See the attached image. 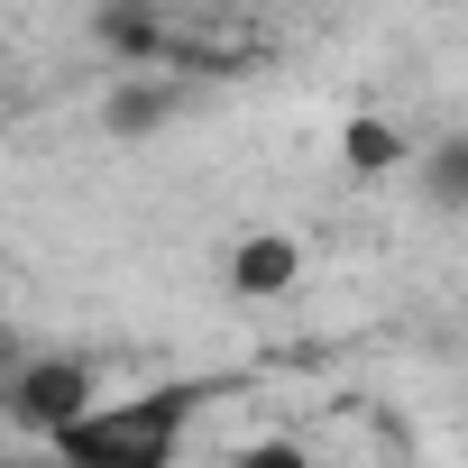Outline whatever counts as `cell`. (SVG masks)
Wrapping results in <instances>:
<instances>
[{"label": "cell", "mask_w": 468, "mask_h": 468, "mask_svg": "<svg viewBox=\"0 0 468 468\" xmlns=\"http://www.w3.org/2000/svg\"><path fill=\"white\" fill-rule=\"evenodd\" d=\"M229 468H322V459H303L294 441H258V450H239Z\"/></svg>", "instance_id": "ba28073f"}, {"label": "cell", "mask_w": 468, "mask_h": 468, "mask_svg": "<svg viewBox=\"0 0 468 468\" xmlns=\"http://www.w3.org/2000/svg\"><path fill=\"white\" fill-rule=\"evenodd\" d=\"M184 101H193V83H184V74H147V83H120V92H111V129H120V138H147V129H165Z\"/></svg>", "instance_id": "277c9868"}, {"label": "cell", "mask_w": 468, "mask_h": 468, "mask_svg": "<svg viewBox=\"0 0 468 468\" xmlns=\"http://www.w3.org/2000/svg\"><path fill=\"white\" fill-rule=\"evenodd\" d=\"M92 37H101L120 65H165L175 10H165V0H101V10H92Z\"/></svg>", "instance_id": "3957f363"}, {"label": "cell", "mask_w": 468, "mask_h": 468, "mask_svg": "<svg viewBox=\"0 0 468 468\" xmlns=\"http://www.w3.org/2000/svg\"><path fill=\"white\" fill-rule=\"evenodd\" d=\"M92 404H101V377H92L83 358H28V367L10 377V422H19V431H37V441L74 431Z\"/></svg>", "instance_id": "7a4b0ae2"}, {"label": "cell", "mask_w": 468, "mask_h": 468, "mask_svg": "<svg viewBox=\"0 0 468 468\" xmlns=\"http://www.w3.org/2000/svg\"><path fill=\"white\" fill-rule=\"evenodd\" d=\"M184 413H193V386L120 395V404H92L74 431H56L47 459H56V468H175V450H184Z\"/></svg>", "instance_id": "6da1fadb"}, {"label": "cell", "mask_w": 468, "mask_h": 468, "mask_svg": "<svg viewBox=\"0 0 468 468\" xmlns=\"http://www.w3.org/2000/svg\"><path fill=\"white\" fill-rule=\"evenodd\" d=\"M0 349H10V303H0Z\"/></svg>", "instance_id": "9c48e42d"}, {"label": "cell", "mask_w": 468, "mask_h": 468, "mask_svg": "<svg viewBox=\"0 0 468 468\" xmlns=\"http://www.w3.org/2000/svg\"><path fill=\"white\" fill-rule=\"evenodd\" d=\"M294 239H239V258H229V285L239 294H285L294 285Z\"/></svg>", "instance_id": "5b68a950"}, {"label": "cell", "mask_w": 468, "mask_h": 468, "mask_svg": "<svg viewBox=\"0 0 468 468\" xmlns=\"http://www.w3.org/2000/svg\"><path fill=\"white\" fill-rule=\"evenodd\" d=\"M395 156H404V138H395V129H377V120H358V129H349V165H395Z\"/></svg>", "instance_id": "52a82bcc"}, {"label": "cell", "mask_w": 468, "mask_h": 468, "mask_svg": "<svg viewBox=\"0 0 468 468\" xmlns=\"http://www.w3.org/2000/svg\"><path fill=\"white\" fill-rule=\"evenodd\" d=\"M422 202H431V211H468V129H450V138L422 156Z\"/></svg>", "instance_id": "8992f818"}]
</instances>
